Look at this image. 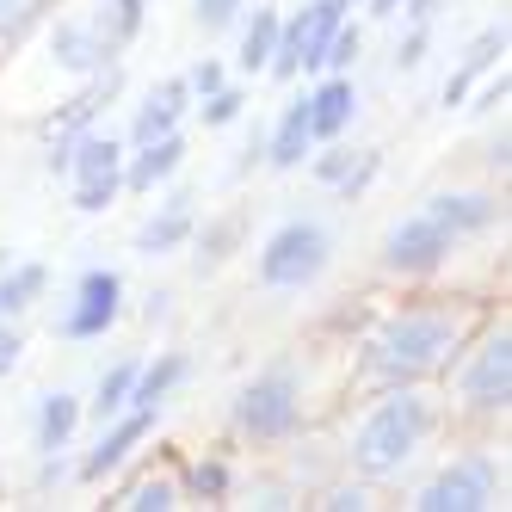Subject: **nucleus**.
<instances>
[{
    "label": "nucleus",
    "mask_w": 512,
    "mask_h": 512,
    "mask_svg": "<svg viewBox=\"0 0 512 512\" xmlns=\"http://www.w3.org/2000/svg\"><path fill=\"white\" fill-rule=\"evenodd\" d=\"M451 334H457V327H451L445 315H401V321H389L383 334L371 340V358H364V364H371L377 383L408 389L414 377H426V371H438V364H445Z\"/></svg>",
    "instance_id": "f257e3e1"
},
{
    "label": "nucleus",
    "mask_w": 512,
    "mask_h": 512,
    "mask_svg": "<svg viewBox=\"0 0 512 512\" xmlns=\"http://www.w3.org/2000/svg\"><path fill=\"white\" fill-rule=\"evenodd\" d=\"M457 247V235L438 223L432 210H414L408 223H395L389 229V241H383V260L395 266V272H432L438 260H445V253Z\"/></svg>",
    "instance_id": "1a4fd4ad"
},
{
    "label": "nucleus",
    "mask_w": 512,
    "mask_h": 512,
    "mask_svg": "<svg viewBox=\"0 0 512 512\" xmlns=\"http://www.w3.org/2000/svg\"><path fill=\"white\" fill-rule=\"evenodd\" d=\"M235 13H241V0H198V25L204 31H229Z\"/></svg>",
    "instance_id": "c756f323"
},
{
    "label": "nucleus",
    "mask_w": 512,
    "mask_h": 512,
    "mask_svg": "<svg viewBox=\"0 0 512 512\" xmlns=\"http://www.w3.org/2000/svg\"><path fill=\"white\" fill-rule=\"evenodd\" d=\"M186 482H192V494H198V500H216V494L229 488V469H223V463H198Z\"/></svg>",
    "instance_id": "c85d7f7f"
},
{
    "label": "nucleus",
    "mask_w": 512,
    "mask_h": 512,
    "mask_svg": "<svg viewBox=\"0 0 512 512\" xmlns=\"http://www.w3.org/2000/svg\"><path fill=\"white\" fill-rule=\"evenodd\" d=\"M420 56H426V19L414 25V38H408V44L395 50V62H401V68H420Z\"/></svg>",
    "instance_id": "f704fd0d"
},
{
    "label": "nucleus",
    "mask_w": 512,
    "mask_h": 512,
    "mask_svg": "<svg viewBox=\"0 0 512 512\" xmlns=\"http://www.w3.org/2000/svg\"><path fill=\"white\" fill-rule=\"evenodd\" d=\"M278 13L272 7H260V13H253V25L241 31V68H247V75H253V68H266L272 62V44H278Z\"/></svg>",
    "instance_id": "393cba45"
},
{
    "label": "nucleus",
    "mask_w": 512,
    "mask_h": 512,
    "mask_svg": "<svg viewBox=\"0 0 512 512\" xmlns=\"http://www.w3.org/2000/svg\"><path fill=\"white\" fill-rule=\"evenodd\" d=\"M235 118H241V93H235V87L204 93V124H210V130H223V124H235Z\"/></svg>",
    "instance_id": "cd10ccee"
},
{
    "label": "nucleus",
    "mask_w": 512,
    "mask_h": 512,
    "mask_svg": "<svg viewBox=\"0 0 512 512\" xmlns=\"http://www.w3.org/2000/svg\"><path fill=\"white\" fill-rule=\"evenodd\" d=\"M395 7H401V0H371V13H377V19H389Z\"/></svg>",
    "instance_id": "4c0bfd02"
},
{
    "label": "nucleus",
    "mask_w": 512,
    "mask_h": 512,
    "mask_svg": "<svg viewBox=\"0 0 512 512\" xmlns=\"http://www.w3.org/2000/svg\"><path fill=\"white\" fill-rule=\"evenodd\" d=\"M118 303H124V278L118 272H87L75 284V309L62 315V340H99L105 327L118 321Z\"/></svg>",
    "instance_id": "9d476101"
},
{
    "label": "nucleus",
    "mask_w": 512,
    "mask_h": 512,
    "mask_svg": "<svg viewBox=\"0 0 512 512\" xmlns=\"http://www.w3.org/2000/svg\"><path fill=\"white\" fill-rule=\"evenodd\" d=\"M352 112H358V93H352V81H346V75H334V81H327V87L309 99V130L334 142V136L352 124Z\"/></svg>",
    "instance_id": "dca6fc26"
},
{
    "label": "nucleus",
    "mask_w": 512,
    "mask_h": 512,
    "mask_svg": "<svg viewBox=\"0 0 512 512\" xmlns=\"http://www.w3.org/2000/svg\"><path fill=\"white\" fill-rule=\"evenodd\" d=\"M346 7L352 0H315V7H303L290 25H278V44H272V75L290 81V75H303V68H321L327 44H334V31L346 25Z\"/></svg>",
    "instance_id": "39448f33"
},
{
    "label": "nucleus",
    "mask_w": 512,
    "mask_h": 512,
    "mask_svg": "<svg viewBox=\"0 0 512 512\" xmlns=\"http://www.w3.org/2000/svg\"><path fill=\"white\" fill-rule=\"evenodd\" d=\"M420 512H482L494 506V463L488 457H457L451 469H438L414 500Z\"/></svg>",
    "instance_id": "6e6552de"
},
{
    "label": "nucleus",
    "mask_w": 512,
    "mask_h": 512,
    "mask_svg": "<svg viewBox=\"0 0 512 512\" xmlns=\"http://www.w3.org/2000/svg\"><path fill=\"white\" fill-rule=\"evenodd\" d=\"M155 414L161 408H136V414H112V432H105L99 438V445L87 451V463H81V475H87V482H99V475H112L136 445H142V438H149V426H155Z\"/></svg>",
    "instance_id": "f8f14e48"
},
{
    "label": "nucleus",
    "mask_w": 512,
    "mask_h": 512,
    "mask_svg": "<svg viewBox=\"0 0 512 512\" xmlns=\"http://www.w3.org/2000/svg\"><path fill=\"white\" fill-rule=\"evenodd\" d=\"M371 173H377V155H352V149H334V155H321V161H315V179L340 186L346 198L371 186Z\"/></svg>",
    "instance_id": "412c9836"
},
{
    "label": "nucleus",
    "mask_w": 512,
    "mask_h": 512,
    "mask_svg": "<svg viewBox=\"0 0 512 512\" xmlns=\"http://www.w3.org/2000/svg\"><path fill=\"white\" fill-rule=\"evenodd\" d=\"M118 506H130V512H167V506H179V488L167 482V475H149V482H136Z\"/></svg>",
    "instance_id": "bb28decb"
},
{
    "label": "nucleus",
    "mask_w": 512,
    "mask_h": 512,
    "mask_svg": "<svg viewBox=\"0 0 512 512\" xmlns=\"http://www.w3.org/2000/svg\"><path fill=\"white\" fill-rule=\"evenodd\" d=\"M401 7H408L414 19H432V13H438V0H401Z\"/></svg>",
    "instance_id": "e433bc0d"
},
{
    "label": "nucleus",
    "mask_w": 512,
    "mask_h": 512,
    "mask_svg": "<svg viewBox=\"0 0 512 512\" xmlns=\"http://www.w3.org/2000/svg\"><path fill=\"white\" fill-rule=\"evenodd\" d=\"M352 56H358V25H340L334 31V44H327V68H352Z\"/></svg>",
    "instance_id": "7c9ffc66"
},
{
    "label": "nucleus",
    "mask_w": 512,
    "mask_h": 512,
    "mask_svg": "<svg viewBox=\"0 0 512 512\" xmlns=\"http://www.w3.org/2000/svg\"><path fill=\"white\" fill-rule=\"evenodd\" d=\"M130 38L136 31L124 25L118 0H112V7H99V13H62L56 31H50V50H56V62L68 68V75H99Z\"/></svg>",
    "instance_id": "7ed1b4c3"
},
{
    "label": "nucleus",
    "mask_w": 512,
    "mask_h": 512,
    "mask_svg": "<svg viewBox=\"0 0 512 512\" xmlns=\"http://www.w3.org/2000/svg\"><path fill=\"white\" fill-rule=\"evenodd\" d=\"M192 235V192H173L167 204H161V216H149V223L136 229V253H173L179 241Z\"/></svg>",
    "instance_id": "4468645a"
},
{
    "label": "nucleus",
    "mask_w": 512,
    "mask_h": 512,
    "mask_svg": "<svg viewBox=\"0 0 512 512\" xmlns=\"http://www.w3.org/2000/svg\"><path fill=\"white\" fill-rule=\"evenodd\" d=\"M19 352H25V340L13 334V327H7V321H0V377H7V371H13V364H19Z\"/></svg>",
    "instance_id": "72a5a7b5"
},
{
    "label": "nucleus",
    "mask_w": 512,
    "mask_h": 512,
    "mask_svg": "<svg viewBox=\"0 0 512 512\" xmlns=\"http://www.w3.org/2000/svg\"><path fill=\"white\" fill-rule=\"evenodd\" d=\"M50 7H56V0H0V44L31 38V31L50 19Z\"/></svg>",
    "instance_id": "a878e982"
},
{
    "label": "nucleus",
    "mask_w": 512,
    "mask_h": 512,
    "mask_svg": "<svg viewBox=\"0 0 512 512\" xmlns=\"http://www.w3.org/2000/svg\"><path fill=\"white\" fill-rule=\"evenodd\" d=\"M186 377H192L186 352H167V358L155 364V371H136V389H130V401H136V408H161V401H167L179 383H186Z\"/></svg>",
    "instance_id": "aec40b11"
},
{
    "label": "nucleus",
    "mask_w": 512,
    "mask_h": 512,
    "mask_svg": "<svg viewBox=\"0 0 512 512\" xmlns=\"http://www.w3.org/2000/svg\"><path fill=\"white\" fill-rule=\"evenodd\" d=\"M179 161H186V142L167 130V136H155V142H142V155L124 167V186H130V192H155L161 179L179 173Z\"/></svg>",
    "instance_id": "2eb2a0df"
},
{
    "label": "nucleus",
    "mask_w": 512,
    "mask_h": 512,
    "mask_svg": "<svg viewBox=\"0 0 512 512\" xmlns=\"http://www.w3.org/2000/svg\"><path fill=\"white\" fill-rule=\"evenodd\" d=\"M506 389H512V340L494 334L463 371V401L469 408H506Z\"/></svg>",
    "instance_id": "9b49d317"
},
{
    "label": "nucleus",
    "mask_w": 512,
    "mask_h": 512,
    "mask_svg": "<svg viewBox=\"0 0 512 512\" xmlns=\"http://www.w3.org/2000/svg\"><path fill=\"white\" fill-rule=\"evenodd\" d=\"M500 50H506V31H500V25H494V31H482V38H475V44H469V56H463V68H457V75L445 81V105H457V99H463V93H469L475 81H482V75H488V68H494V56H500Z\"/></svg>",
    "instance_id": "6ab92c4d"
},
{
    "label": "nucleus",
    "mask_w": 512,
    "mask_h": 512,
    "mask_svg": "<svg viewBox=\"0 0 512 512\" xmlns=\"http://www.w3.org/2000/svg\"><path fill=\"white\" fill-rule=\"evenodd\" d=\"M186 99H192L186 75L161 81V93H149V105H142L136 124H130V142H136V149H142V142H155V136H167V130H179V118H186Z\"/></svg>",
    "instance_id": "ddd939ff"
},
{
    "label": "nucleus",
    "mask_w": 512,
    "mask_h": 512,
    "mask_svg": "<svg viewBox=\"0 0 512 512\" xmlns=\"http://www.w3.org/2000/svg\"><path fill=\"white\" fill-rule=\"evenodd\" d=\"M68 173H75V210H105L118 192H124V155L112 136L99 130H81L75 149H68Z\"/></svg>",
    "instance_id": "0eeeda50"
},
{
    "label": "nucleus",
    "mask_w": 512,
    "mask_h": 512,
    "mask_svg": "<svg viewBox=\"0 0 512 512\" xmlns=\"http://www.w3.org/2000/svg\"><path fill=\"white\" fill-rule=\"evenodd\" d=\"M136 371H142V364H136V358H124V364H112V371L99 377V395H93V414H99V420H112V414H124V408H130Z\"/></svg>",
    "instance_id": "b1692460"
},
{
    "label": "nucleus",
    "mask_w": 512,
    "mask_h": 512,
    "mask_svg": "<svg viewBox=\"0 0 512 512\" xmlns=\"http://www.w3.org/2000/svg\"><path fill=\"white\" fill-rule=\"evenodd\" d=\"M75 420H81L75 395H44V408H38V451H62L68 438H75Z\"/></svg>",
    "instance_id": "4be33fe9"
},
{
    "label": "nucleus",
    "mask_w": 512,
    "mask_h": 512,
    "mask_svg": "<svg viewBox=\"0 0 512 512\" xmlns=\"http://www.w3.org/2000/svg\"><path fill=\"white\" fill-rule=\"evenodd\" d=\"M0 266H7V247H0Z\"/></svg>",
    "instance_id": "58836bf2"
},
{
    "label": "nucleus",
    "mask_w": 512,
    "mask_h": 512,
    "mask_svg": "<svg viewBox=\"0 0 512 512\" xmlns=\"http://www.w3.org/2000/svg\"><path fill=\"white\" fill-rule=\"evenodd\" d=\"M309 142H315V130H309V99H297V105H284V118H278V130H272V167H297L303 155H309Z\"/></svg>",
    "instance_id": "f3484780"
},
{
    "label": "nucleus",
    "mask_w": 512,
    "mask_h": 512,
    "mask_svg": "<svg viewBox=\"0 0 512 512\" xmlns=\"http://www.w3.org/2000/svg\"><path fill=\"white\" fill-rule=\"evenodd\" d=\"M241 235V223H216L210 235H204V253H198V266H216V260H223V253H229V241Z\"/></svg>",
    "instance_id": "2f4dec72"
},
{
    "label": "nucleus",
    "mask_w": 512,
    "mask_h": 512,
    "mask_svg": "<svg viewBox=\"0 0 512 512\" xmlns=\"http://www.w3.org/2000/svg\"><path fill=\"white\" fill-rule=\"evenodd\" d=\"M297 371L290 364H272L266 377H253L247 389H241V401H235V426L247 432V438H284L290 426H297Z\"/></svg>",
    "instance_id": "423d86ee"
},
{
    "label": "nucleus",
    "mask_w": 512,
    "mask_h": 512,
    "mask_svg": "<svg viewBox=\"0 0 512 512\" xmlns=\"http://www.w3.org/2000/svg\"><path fill=\"white\" fill-rule=\"evenodd\" d=\"M426 210H432V216H438V223H445L457 241H463V235H475V229H488L494 216H500V204H494V198H482V192H469V198H432Z\"/></svg>",
    "instance_id": "a211bd4d"
},
{
    "label": "nucleus",
    "mask_w": 512,
    "mask_h": 512,
    "mask_svg": "<svg viewBox=\"0 0 512 512\" xmlns=\"http://www.w3.org/2000/svg\"><path fill=\"white\" fill-rule=\"evenodd\" d=\"M327 253H334V235H327L315 216H297V223H284L266 253H260V284L266 290H303L327 272Z\"/></svg>",
    "instance_id": "20e7f679"
},
{
    "label": "nucleus",
    "mask_w": 512,
    "mask_h": 512,
    "mask_svg": "<svg viewBox=\"0 0 512 512\" xmlns=\"http://www.w3.org/2000/svg\"><path fill=\"white\" fill-rule=\"evenodd\" d=\"M426 432H432V401H420V395H389L383 408L358 426V438H352V463L364 469V475H395L401 463H408L420 445H426Z\"/></svg>",
    "instance_id": "f03ea898"
},
{
    "label": "nucleus",
    "mask_w": 512,
    "mask_h": 512,
    "mask_svg": "<svg viewBox=\"0 0 512 512\" xmlns=\"http://www.w3.org/2000/svg\"><path fill=\"white\" fill-rule=\"evenodd\" d=\"M44 284H50V272H44V266H0V321L19 315V309H31Z\"/></svg>",
    "instance_id": "5701e85b"
},
{
    "label": "nucleus",
    "mask_w": 512,
    "mask_h": 512,
    "mask_svg": "<svg viewBox=\"0 0 512 512\" xmlns=\"http://www.w3.org/2000/svg\"><path fill=\"white\" fill-rule=\"evenodd\" d=\"M62 475H68V469H62V463H56V457H50V463H44V469H38V488H56V482H62Z\"/></svg>",
    "instance_id": "c9c22d12"
},
{
    "label": "nucleus",
    "mask_w": 512,
    "mask_h": 512,
    "mask_svg": "<svg viewBox=\"0 0 512 512\" xmlns=\"http://www.w3.org/2000/svg\"><path fill=\"white\" fill-rule=\"evenodd\" d=\"M186 87H192V93H216V87H223V68H216V62H198L192 75H186Z\"/></svg>",
    "instance_id": "473e14b6"
}]
</instances>
